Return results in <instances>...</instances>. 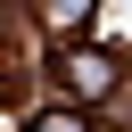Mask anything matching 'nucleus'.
Returning a JSON list of instances; mask_svg holds the SVG:
<instances>
[{
	"label": "nucleus",
	"instance_id": "nucleus-3",
	"mask_svg": "<svg viewBox=\"0 0 132 132\" xmlns=\"http://www.w3.org/2000/svg\"><path fill=\"white\" fill-rule=\"evenodd\" d=\"M91 16V0H50V25H82Z\"/></svg>",
	"mask_w": 132,
	"mask_h": 132
},
{
	"label": "nucleus",
	"instance_id": "nucleus-1",
	"mask_svg": "<svg viewBox=\"0 0 132 132\" xmlns=\"http://www.w3.org/2000/svg\"><path fill=\"white\" fill-rule=\"evenodd\" d=\"M66 66H74V82H82V91H107V58H66Z\"/></svg>",
	"mask_w": 132,
	"mask_h": 132
},
{
	"label": "nucleus",
	"instance_id": "nucleus-2",
	"mask_svg": "<svg viewBox=\"0 0 132 132\" xmlns=\"http://www.w3.org/2000/svg\"><path fill=\"white\" fill-rule=\"evenodd\" d=\"M33 132H91V124H82L74 107H50V116H33Z\"/></svg>",
	"mask_w": 132,
	"mask_h": 132
}]
</instances>
